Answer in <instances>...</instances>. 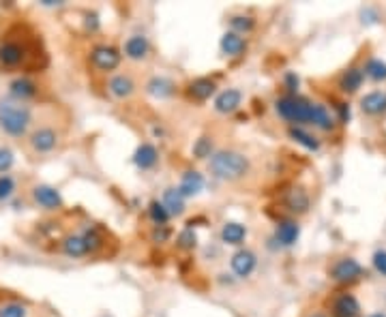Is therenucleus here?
Listing matches in <instances>:
<instances>
[{"label": "nucleus", "mask_w": 386, "mask_h": 317, "mask_svg": "<svg viewBox=\"0 0 386 317\" xmlns=\"http://www.w3.org/2000/svg\"><path fill=\"white\" fill-rule=\"evenodd\" d=\"M208 169L213 178L221 183H238L247 178L251 171V159L234 148H221L215 150V155L208 159Z\"/></svg>", "instance_id": "f03ea898"}, {"label": "nucleus", "mask_w": 386, "mask_h": 317, "mask_svg": "<svg viewBox=\"0 0 386 317\" xmlns=\"http://www.w3.org/2000/svg\"><path fill=\"white\" fill-rule=\"evenodd\" d=\"M301 238V223L292 217L288 219H282L277 221L275 225V234H273V240L277 246H284V249H290V246H294Z\"/></svg>", "instance_id": "9d476101"}, {"label": "nucleus", "mask_w": 386, "mask_h": 317, "mask_svg": "<svg viewBox=\"0 0 386 317\" xmlns=\"http://www.w3.org/2000/svg\"><path fill=\"white\" fill-rule=\"evenodd\" d=\"M170 238H172V230L170 227H153V232H151V240L155 244H163Z\"/></svg>", "instance_id": "a19ab883"}, {"label": "nucleus", "mask_w": 386, "mask_h": 317, "mask_svg": "<svg viewBox=\"0 0 386 317\" xmlns=\"http://www.w3.org/2000/svg\"><path fill=\"white\" fill-rule=\"evenodd\" d=\"M371 264H373V270H375L380 276H384V279H386V249H378V251H373V255H371Z\"/></svg>", "instance_id": "ea45409f"}, {"label": "nucleus", "mask_w": 386, "mask_h": 317, "mask_svg": "<svg viewBox=\"0 0 386 317\" xmlns=\"http://www.w3.org/2000/svg\"><path fill=\"white\" fill-rule=\"evenodd\" d=\"M62 142V135L60 131L50 125V122H39L34 125V129L30 131V135L26 137V144H28V150L34 155V157H48L52 153L58 150Z\"/></svg>", "instance_id": "20e7f679"}, {"label": "nucleus", "mask_w": 386, "mask_h": 317, "mask_svg": "<svg viewBox=\"0 0 386 317\" xmlns=\"http://www.w3.org/2000/svg\"><path fill=\"white\" fill-rule=\"evenodd\" d=\"M361 112L369 118L386 116V90H373L361 97Z\"/></svg>", "instance_id": "4be33fe9"}, {"label": "nucleus", "mask_w": 386, "mask_h": 317, "mask_svg": "<svg viewBox=\"0 0 386 317\" xmlns=\"http://www.w3.org/2000/svg\"><path fill=\"white\" fill-rule=\"evenodd\" d=\"M161 202H163V206L167 208V213L172 215V219H174V217L179 219V217H183V215L187 213V199L179 193L177 187H167V189L163 191Z\"/></svg>", "instance_id": "cd10ccee"}, {"label": "nucleus", "mask_w": 386, "mask_h": 317, "mask_svg": "<svg viewBox=\"0 0 386 317\" xmlns=\"http://www.w3.org/2000/svg\"><path fill=\"white\" fill-rule=\"evenodd\" d=\"M62 5H64L62 0H41V7H50V9H58Z\"/></svg>", "instance_id": "c03bdc74"}, {"label": "nucleus", "mask_w": 386, "mask_h": 317, "mask_svg": "<svg viewBox=\"0 0 386 317\" xmlns=\"http://www.w3.org/2000/svg\"><path fill=\"white\" fill-rule=\"evenodd\" d=\"M284 88H286V94H298V86H301V78L294 73V71H286L284 73V80H282Z\"/></svg>", "instance_id": "58836bf2"}, {"label": "nucleus", "mask_w": 386, "mask_h": 317, "mask_svg": "<svg viewBox=\"0 0 386 317\" xmlns=\"http://www.w3.org/2000/svg\"><path fill=\"white\" fill-rule=\"evenodd\" d=\"M230 268L236 274V279H249L258 268V255L251 249H236L230 258Z\"/></svg>", "instance_id": "1a4fd4ad"}, {"label": "nucleus", "mask_w": 386, "mask_h": 317, "mask_svg": "<svg viewBox=\"0 0 386 317\" xmlns=\"http://www.w3.org/2000/svg\"><path fill=\"white\" fill-rule=\"evenodd\" d=\"M39 92H41L39 84L28 76H18L7 86V94L18 99V101H24V103H32L34 99L39 97Z\"/></svg>", "instance_id": "9b49d317"}, {"label": "nucleus", "mask_w": 386, "mask_h": 317, "mask_svg": "<svg viewBox=\"0 0 386 317\" xmlns=\"http://www.w3.org/2000/svg\"><path fill=\"white\" fill-rule=\"evenodd\" d=\"M247 236H249L247 225H242V223H238V221H226V223L221 225V232H219V238H221L223 244H228V246H238V249L244 244Z\"/></svg>", "instance_id": "a878e982"}, {"label": "nucleus", "mask_w": 386, "mask_h": 317, "mask_svg": "<svg viewBox=\"0 0 386 317\" xmlns=\"http://www.w3.org/2000/svg\"><path fill=\"white\" fill-rule=\"evenodd\" d=\"M191 155L195 157V159H200V161H204V159H210L215 155V144H213V137H208V135H202V137H198L195 142H193V146H191Z\"/></svg>", "instance_id": "473e14b6"}, {"label": "nucleus", "mask_w": 386, "mask_h": 317, "mask_svg": "<svg viewBox=\"0 0 386 317\" xmlns=\"http://www.w3.org/2000/svg\"><path fill=\"white\" fill-rule=\"evenodd\" d=\"M363 82H365L363 66H347L345 71L339 76L337 86L343 94H357L363 88Z\"/></svg>", "instance_id": "b1692460"}, {"label": "nucleus", "mask_w": 386, "mask_h": 317, "mask_svg": "<svg viewBox=\"0 0 386 317\" xmlns=\"http://www.w3.org/2000/svg\"><path fill=\"white\" fill-rule=\"evenodd\" d=\"M123 56L131 62H142L151 56V41L144 34H131L123 45Z\"/></svg>", "instance_id": "dca6fc26"}, {"label": "nucleus", "mask_w": 386, "mask_h": 317, "mask_svg": "<svg viewBox=\"0 0 386 317\" xmlns=\"http://www.w3.org/2000/svg\"><path fill=\"white\" fill-rule=\"evenodd\" d=\"M105 88H108V94L114 101H129L135 94L137 84H135V80L129 73H114L108 80V84H105Z\"/></svg>", "instance_id": "4468645a"}, {"label": "nucleus", "mask_w": 386, "mask_h": 317, "mask_svg": "<svg viewBox=\"0 0 386 317\" xmlns=\"http://www.w3.org/2000/svg\"><path fill=\"white\" fill-rule=\"evenodd\" d=\"M378 20H380L378 9H373V7H365V9H361V22H363L365 26L378 24Z\"/></svg>", "instance_id": "79ce46f5"}, {"label": "nucleus", "mask_w": 386, "mask_h": 317, "mask_svg": "<svg viewBox=\"0 0 386 317\" xmlns=\"http://www.w3.org/2000/svg\"><path fill=\"white\" fill-rule=\"evenodd\" d=\"M37 125L32 103L18 101L9 94L0 97V133L9 139H26Z\"/></svg>", "instance_id": "f257e3e1"}, {"label": "nucleus", "mask_w": 386, "mask_h": 317, "mask_svg": "<svg viewBox=\"0 0 386 317\" xmlns=\"http://www.w3.org/2000/svg\"><path fill=\"white\" fill-rule=\"evenodd\" d=\"M367 317H386V313L378 311V313H371V315H367Z\"/></svg>", "instance_id": "a18cd8bd"}, {"label": "nucleus", "mask_w": 386, "mask_h": 317, "mask_svg": "<svg viewBox=\"0 0 386 317\" xmlns=\"http://www.w3.org/2000/svg\"><path fill=\"white\" fill-rule=\"evenodd\" d=\"M82 236L86 240V246H88L90 255H97L105 246V236H103V232L97 225H88L86 230H82Z\"/></svg>", "instance_id": "2f4dec72"}, {"label": "nucleus", "mask_w": 386, "mask_h": 317, "mask_svg": "<svg viewBox=\"0 0 386 317\" xmlns=\"http://www.w3.org/2000/svg\"><path fill=\"white\" fill-rule=\"evenodd\" d=\"M13 165H15V153L9 146H0V176L11 174Z\"/></svg>", "instance_id": "e433bc0d"}, {"label": "nucleus", "mask_w": 386, "mask_h": 317, "mask_svg": "<svg viewBox=\"0 0 386 317\" xmlns=\"http://www.w3.org/2000/svg\"><path fill=\"white\" fill-rule=\"evenodd\" d=\"M275 114L290 127H309L313 103L301 94H284L275 101Z\"/></svg>", "instance_id": "7ed1b4c3"}, {"label": "nucleus", "mask_w": 386, "mask_h": 317, "mask_svg": "<svg viewBox=\"0 0 386 317\" xmlns=\"http://www.w3.org/2000/svg\"><path fill=\"white\" fill-rule=\"evenodd\" d=\"M335 118L339 125H350V118H352V112H350V103L345 101H337L335 103Z\"/></svg>", "instance_id": "4c0bfd02"}, {"label": "nucleus", "mask_w": 386, "mask_h": 317, "mask_svg": "<svg viewBox=\"0 0 386 317\" xmlns=\"http://www.w3.org/2000/svg\"><path fill=\"white\" fill-rule=\"evenodd\" d=\"M185 94L195 103L210 101V97H217V82L213 78H195L187 84Z\"/></svg>", "instance_id": "f3484780"}, {"label": "nucleus", "mask_w": 386, "mask_h": 317, "mask_svg": "<svg viewBox=\"0 0 386 317\" xmlns=\"http://www.w3.org/2000/svg\"><path fill=\"white\" fill-rule=\"evenodd\" d=\"M131 161H133V165H135L139 171L155 169V167H157V163H159V150H157V146H155V144H151V142H142V144H139V146L135 148V153H133Z\"/></svg>", "instance_id": "412c9836"}, {"label": "nucleus", "mask_w": 386, "mask_h": 317, "mask_svg": "<svg viewBox=\"0 0 386 317\" xmlns=\"http://www.w3.org/2000/svg\"><path fill=\"white\" fill-rule=\"evenodd\" d=\"M60 253H62L64 258H69V260H82V258L90 255L82 232H71V234H67V236L60 240Z\"/></svg>", "instance_id": "a211bd4d"}, {"label": "nucleus", "mask_w": 386, "mask_h": 317, "mask_svg": "<svg viewBox=\"0 0 386 317\" xmlns=\"http://www.w3.org/2000/svg\"><path fill=\"white\" fill-rule=\"evenodd\" d=\"M204 185H206V178L204 174L198 171V169H187L183 176H181V183H179V193L185 197V199H191L195 195H200L204 191Z\"/></svg>", "instance_id": "aec40b11"}, {"label": "nucleus", "mask_w": 386, "mask_h": 317, "mask_svg": "<svg viewBox=\"0 0 386 317\" xmlns=\"http://www.w3.org/2000/svg\"><path fill=\"white\" fill-rule=\"evenodd\" d=\"M219 50L228 58H242L244 54H247V50H249V41L244 37H240V34L228 30V32H223V37L219 41Z\"/></svg>", "instance_id": "6ab92c4d"}, {"label": "nucleus", "mask_w": 386, "mask_h": 317, "mask_svg": "<svg viewBox=\"0 0 386 317\" xmlns=\"http://www.w3.org/2000/svg\"><path fill=\"white\" fill-rule=\"evenodd\" d=\"M363 73H365L367 80H371L375 84H382V82H386V62L382 58L371 56L363 64Z\"/></svg>", "instance_id": "7c9ffc66"}, {"label": "nucleus", "mask_w": 386, "mask_h": 317, "mask_svg": "<svg viewBox=\"0 0 386 317\" xmlns=\"http://www.w3.org/2000/svg\"><path fill=\"white\" fill-rule=\"evenodd\" d=\"M88 62L99 73H112L123 62V50L110 43H97L88 52Z\"/></svg>", "instance_id": "39448f33"}, {"label": "nucleus", "mask_w": 386, "mask_h": 317, "mask_svg": "<svg viewBox=\"0 0 386 317\" xmlns=\"http://www.w3.org/2000/svg\"><path fill=\"white\" fill-rule=\"evenodd\" d=\"M0 317H28V307L18 300L5 302L0 304Z\"/></svg>", "instance_id": "c9c22d12"}, {"label": "nucleus", "mask_w": 386, "mask_h": 317, "mask_svg": "<svg viewBox=\"0 0 386 317\" xmlns=\"http://www.w3.org/2000/svg\"><path fill=\"white\" fill-rule=\"evenodd\" d=\"M146 215L153 223V227H167V223L172 221V215L167 213V208L163 206L161 199H153L149 202V208H146Z\"/></svg>", "instance_id": "c756f323"}, {"label": "nucleus", "mask_w": 386, "mask_h": 317, "mask_svg": "<svg viewBox=\"0 0 386 317\" xmlns=\"http://www.w3.org/2000/svg\"><path fill=\"white\" fill-rule=\"evenodd\" d=\"M177 246H179L181 251H193V249H198V234H195V230L185 225V230L177 236Z\"/></svg>", "instance_id": "f704fd0d"}, {"label": "nucleus", "mask_w": 386, "mask_h": 317, "mask_svg": "<svg viewBox=\"0 0 386 317\" xmlns=\"http://www.w3.org/2000/svg\"><path fill=\"white\" fill-rule=\"evenodd\" d=\"M99 26H101L99 15H97V13H88V15H86V28H88L90 32H95V30H99Z\"/></svg>", "instance_id": "37998d69"}, {"label": "nucleus", "mask_w": 386, "mask_h": 317, "mask_svg": "<svg viewBox=\"0 0 386 317\" xmlns=\"http://www.w3.org/2000/svg\"><path fill=\"white\" fill-rule=\"evenodd\" d=\"M144 88H146V94L153 97V99H157V101H165V99H170V97L177 94V90H179L177 82L170 80V78H165V76H155V78H151V80L146 82Z\"/></svg>", "instance_id": "5701e85b"}, {"label": "nucleus", "mask_w": 386, "mask_h": 317, "mask_svg": "<svg viewBox=\"0 0 386 317\" xmlns=\"http://www.w3.org/2000/svg\"><path fill=\"white\" fill-rule=\"evenodd\" d=\"M307 317H329L326 313H311V315H307Z\"/></svg>", "instance_id": "49530a36"}, {"label": "nucleus", "mask_w": 386, "mask_h": 317, "mask_svg": "<svg viewBox=\"0 0 386 317\" xmlns=\"http://www.w3.org/2000/svg\"><path fill=\"white\" fill-rule=\"evenodd\" d=\"M284 206H286V210H288L290 215H296V217L307 215L309 208H311V195H309V191H307L305 187L294 185V187H290V189L286 191V195H284Z\"/></svg>", "instance_id": "f8f14e48"}, {"label": "nucleus", "mask_w": 386, "mask_h": 317, "mask_svg": "<svg viewBox=\"0 0 386 317\" xmlns=\"http://www.w3.org/2000/svg\"><path fill=\"white\" fill-rule=\"evenodd\" d=\"M30 199L34 202V206H39L41 210H48V213H56V210L64 208V197H62L60 189H56L48 183L32 185Z\"/></svg>", "instance_id": "0eeeda50"}, {"label": "nucleus", "mask_w": 386, "mask_h": 317, "mask_svg": "<svg viewBox=\"0 0 386 317\" xmlns=\"http://www.w3.org/2000/svg\"><path fill=\"white\" fill-rule=\"evenodd\" d=\"M337 118H335V114L326 108L324 103H313V114H311V122H309V127H313V129H318V131H322V133H333L335 129H337Z\"/></svg>", "instance_id": "393cba45"}, {"label": "nucleus", "mask_w": 386, "mask_h": 317, "mask_svg": "<svg viewBox=\"0 0 386 317\" xmlns=\"http://www.w3.org/2000/svg\"><path fill=\"white\" fill-rule=\"evenodd\" d=\"M28 45L20 39H3L0 41V66L3 69H20L28 62Z\"/></svg>", "instance_id": "6e6552de"}, {"label": "nucleus", "mask_w": 386, "mask_h": 317, "mask_svg": "<svg viewBox=\"0 0 386 317\" xmlns=\"http://www.w3.org/2000/svg\"><path fill=\"white\" fill-rule=\"evenodd\" d=\"M240 105H242V92L238 88H226L217 92L213 101V110L221 116H232L234 112L240 110Z\"/></svg>", "instance_id": "2eb2a0df"}, {"label": "nucleus", "mask_w": 386, "mask_h": 317, "mask_svg": "<svg viewBox=\"0 0 386 317\" xmlns=\"http://www.w3.org/2000/svg\"><path fill=\"white\" fill-rule=\"evenodd\" d=\"M228 24H230V30L240 34V37H247V34H251L258 26L256 17L249 13H232L228 17Z\"/></svg>", "instance_id": "c85d7f7f"}, {"label": "nucleus", "mask_w": 386, "mask_h": 317, "mask_svg": "<svg viewBox=\"0 0 386 317\" xmlns=\"http://www.w3.org/2000/svg\"><path fill=\"white\" fill-rule=\"evenodd\" d=\"M361 302L352 292H339L331 302V317H361Z\"/></svg>", "instance_id": "ddd939ff"}, {"label": "nucleus", "mask_w": 386, "mask_h": 317, "mask_svg": "<svg viewBox=\"0 0 386 317\" xmlns=\"http://www.w3.org/2000/svg\"><path fill=\"white\" fill-rule=\"evenodd\" d=\"M329 276L339 286H354V283H359L363 276H367V270L361 266L359 260L345 255V258H339V260H335L331 264Z\"/></svg>", "instance_id": "423d86ee"}, {"label": "nucleus", "mask_w": 386, "mask_h": 317, "mask_svg": "<svg viewBox=\"0 0 386 317\" xmlns=\"http://www.w3.org/2000/svg\"><path fill=\"white\" fill-rule=\"evenodd\" d=\"M18 193V178L13 174H3L0 176V204H7L15 197Z\"/></svg>", "instance_id": "72a5a7b5"}, {"label": "nucleus", "mask_w": 386, "mask_h": 317, "mask_svg": "<svg viewBox=\"0 0 386 317\" xmlns=\"http://www.w3.org/2000/svg\"><path fill=\"white\" fill-rule=\"evenodd\" d=\"M288 135H290L292 142H296L298 146H303V148L309 150V153H318V150L322 148L320 137L313 135V133H309L305 127H288Z\"/></svg>", "instance_id": "bb28decb"}]
</instances>
